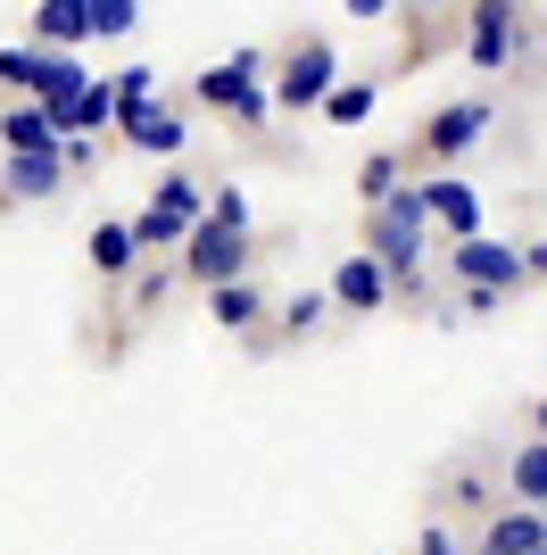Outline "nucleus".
<instances>
[{
    "label": "nucleus",
    "mask_w": 547,
    "mask_h": 555,
    "mask_svg": "<svg viewBox=\"0 0 547 555\" xmlns=\"http://www.w3.org/2000/svg\"><path fill=\"white\" fill-rule=\"evenodd\" d=\"M423 241H432L423 183H407L398 199H382V208H373V224H365V249L390 266V282H398V291H415V274H423Z\"/></svg>",
    "instance_id": "obj_1"
},
{
    "label": "nucleus",
    "mask_w": 547,
    "mask_h": 555,
    "mask_svg": "<svg viewBox=\"0 0 547 555\" xmlns=\"http://www.w3.org/2000/svg\"><path fill=\"white\" fill-rule=\"evenodd\" d=\"M266 75V50H232L225 67H200V83H191V100H207V108H225L232 125H266L274 92L257 83Z\"/></svg>",
    "instance_id": "obj_2"
},
{
    "label": "nucleus",
    "mask_w": 547,
    "mask_h": 555,
    "mask_svg": "<svg viewBox=\"0 0 547 555\" xmlns=\"http://www.w3.org/2000/svg\"><path fill=\"white\" fill-rule=\"evenodd\" d=\"M341 92V50L323 42V34H307V42H291V59L274 67V108H316Z\"/></svg>",
    "instance_id": "obj_3"
},
{
    "label": "nucleus",
    "mask_w": 547,
    "mask_h": 555,
    "mask_svg": "<svg viewBox=\"0 0 547 555\" xmlns=\"http://www.w3.org/2000/svg\"><path fill=\"white\" fill-rule=\"evenodd\" d=\"M250 257H257L250 232H232V224L207 216V224L191 232V249H182V274L200 282V291H225V282H250Z\"/></svg>",
    "instance_id": "obj_4"
},
{
    "label": "nucleus",
    "mask_w": 547,
    "mask_h": 555,
    "mask_svg": "<svg viewBox=\"0 0 547 555\" xmlns=\"http://www.w3.org/2000/svg\"><path fill=\"white\" fill-rule=\"evenodd\" d=\"M448 266H456V282H465V291H514V282H531V257L506 249V241H489V232L456 241Z\"/></svg>",
    "instance_id": "obj_5"
},
{
    "label": "nucleus",
    "mask_w": 547,
    "mask_h": 555,
    "mask_svg": "<svg viewBox=\"0 0 547 555\" xmlns=\"http://www.w3.org/2000/svg\"><path fill=\"white\" fill-rule=\"evenodd\" d=\"M390 299H398V282H390V266L373 249L332 266V307H341V315H373V307H390Z\"/></svg>",
    "instance_id": "obj_6"
},
{
    "label": "nucleus",
    "mask_w": 547,
    "mask_h": 555,
    "mask_svg": "<svg viewBox=\"0 0 547 555\" xmlns=\"http://www.w3.org/2000/svg\"><path fill=\"white\" fill-rule=\"evenodd\" d=\"M489 125H498V108H489V100H448V108H440L432 125H423V150H432V158L448 166V158H465V150H473V141L489 133Z\"/></svg>",
    "instance_id": "obj_7"
},
{
    "label": "nucleus",
    "mask_w": 547,
    "mask_h": 555,
    "mask_svg": "<svg viewBox=\"0 0 547 555\" xmlns=\"http://www.w3.org/2000/svg\"><path fill=\"white\" fill-rule=\"evenodd\" d=\"M465 59L481 75H498L514 59V0H473V25H465Z\"/></svg>",
    "instance_id": "obj_8"
},
{
    "label": "nucleus",
    "mask_w": 547,
    "mask_h": 555,
    "mask_svg": "<svg viewBox=\"0 0 547 555\" xmlns=\"http://www.w3.org/2000/svg\"><path fill=\"white\" fill-rule=\"evenodd\" d=\"M539 547H547V506H498L473 539V555H539Z\"/></svg>",
    "instance_id": "obj_9"
},
{
    "label": "nucleus",
    "mask_w": 547,
    "mask_h": 555,
    "mask_svg": "<svg viewBox=\"0 0 547 555\" xmlns=\"http://www.w3.org/2000/svg\"><path fill=\"white\" fill-rule=\"evenodd\" d=\"M423 208H432V224L448 232V241H473L481 232V191L465 183V175H432V183H423Z\"/></svg>",
    "instance_id": "obj_10"
},
{
    "label": "nucleus",
    "mask_w": 547,
    "mask_h": 555,
    "mask_svg": "<svg viewBox=\"0 0 547 555\" xmlns=\"http://www.w3.org/2000/svg\"><path fill=\"white\" fill-rule=\"evenodd\" d=\"M0 183H9V199H50V191L67 183V158L59 150H9Z\"/></svg>",
    "instance_id": "obj_11"
},
{
    "label": "nucleus",
    "mask_w": 547,
    "mask_h": 555,
    "mask_svg": "<svg viewBox=\"0 0 547 555\" xmlns=\"http://www.w3.org/2000/svg\"><path fill=\"white\" fill-rule=\"evenodd\" d=\"M34 42H42V50L100 42V34H91V0H42V9H34Z\"/></svg>",
    "instance_id": "obj_12"
},
{
    "label": "nucleus",
    "mask_w": 547,
    "mask_h": 555,
    "mask_svg": "<svg viewBox=\"0 0 547 555\" xmlns=\"http://www.w3.org/2000/svg\"><path fill=\"white\" fill-rule=\"evenodd\" d=\"M158 108H166V100H158V67H150V59L116 75V133H141Z\"/></svg>",
    "instance_id": "obj_13"
},
{
    "label": "nucleus",
    "mask_w": 547,
    "mask_h": 555,
    "mask_svg": "<svg viewBox=\"0 0 547 555\" xmlns=\"http://www.w3.org/2000/svg\"><path fill=\"white\" fill-rule=\"evenodd\" d=\"M59 125H50V108L42 100H9V108H0V150H59Z\"/></svg>",
    "instance_id": "obj_14"
},
{
    "label": "nucleus",
    "mask_w": 547,
    "mask_h": 555,
    "mask_svg": "<svg viewBox=\"0 0 547 555\" xmlns=\"http://www.w3.org/2000/svg\"><path fill=\"white\" fill-rule=\"evenodd\" d=\"M100 125H116V75H109V83L91 75L84 92H75L67 108H59V133H100Z\"/></svg>",
    "instance_id": "obj_15"
},
{
    "label": "nucleus",
    "mask_w": 547,
    "mask_h": 555,
    "mask_svg": "<svg viewBox=\"0 0 547 555\" xmlns=\"http://www.w3.org/2000/svg\"><path fill=\"white\" fill-rule=\"evenodd\" d=\"M506 498L514 506H547V440H523L506 456Z\"/></svg>",
    "instance_id": "obj_16"
},
{
    "label": "nucleus",
    "mask_w": 547,
    "mask_h": 555,
    "mask_svg": "<svg viewBox=\"0 0 547 555\" xmlns=\"http://www.w3.org/2000/svg\"><path fill=\"white\" fill-rule=\"evenodd\" d=\"M207 315L225 332H250L257 315H266V291H257V282H225V291H207Z\"/></svg>",
    "instance_id": "obj_17"
},
{
    "label": "nucleus",
    "mask_w": 547,
    "mask_h": 555,
    "mask_svg": "<svg viewBox=\"0 0 547 555\" xmlns=\"http://www.w3.org/2000/svg\"><path fill=\"white\" fill-rule=\"evenodd\" d=\"M133 257H141V232L133 224H91V266H100V274H133Z\"/></svg>",
    "instance_id": "obj_18"
},
{
    "label": "nucleus",
    "mask_w": 547,
    "mask_h": 555,
    "mask_svg": "<svg viewBox=\"0 0 547 555\" xmlns=\"http://www.w3.org/2000/svg\"><path fill=\"white\" fill-rule=\"evenodd\" d=\"M150 199H158L166 216H182V224H207V191L191 183V175H175V166L158 175V191H150Z\"/></svg>",
    "instance_id": "obj_19"
},
{
    "label": "nucleus",
    "mask_w": 547,
    "mask_h": 555,
    "mask_svg": "<svg viewBox=\"0 0 547 555\" xmlns=\"http://www.w3.org/2000/svg\"><path fill=\"white\" fill-rule=\"evenodd\" d=\"M42 75H50V50L42 42L0 50V83H9V92H42Z\"/></svg>",
    "instance_id": "obj_20"
},
{
    "label": "nucleus",
    "mask_w": 547,
    "mask_h": 555,
    "mask_svg": "<svg viewBox=\"0 0 547 555\" xmlns=\"http://www.w3.org/2000/svg\"><path fill=\"white\" fill-rule=\"evenodd\" d=\"M357 191L373 199V208H382V199H398V191H407V166H398V150H373V158L357 166Z\"/></svg>",
    "instance_id": "obj_21"
},
{
    "label": "nucleus",
    "mask_w": 547,
    "mask_h": 555,
    "mask_svg": "<svg viewBox=\"0 0 547 555\" xmlns=\"http://www.w3.org/2000/svg\"><path fill=\"white\" fill-rule=\"evenodd\" d=\"M133 232H141V249H191V232H200V224H182V216H166L158 199H150V208L133 216Z\"/></svg>",
    "instance_id": "obj_22"
},
{
    "label": "nucleus",
    "mask_w": 547,
    "mask_h": 555,
    "mask_svg": "<svg viewBox=\"0 0 547 555\" xmlns=\"http://www.w3.org/2000/svg\"><path fill=\"white\" fill-rule=\"evenodd\" d=\"M125 141H133L141 158H175V150H182V116H175V108H158L150 125H141V133H125Z\"/></svg>",
    "instance_id": "obj_23"
},
{
    "label": "nucleus",
    "mask_w": 547,
    "mask_h": 555,
    "mask_svg": "<svg viewBox=\"0 0 547 555\" xmlns=\"http://www.w3.org/2000/svg\"><path fill=\"white\" fill-rule=\"evenodd\" d=\"M323 315H332V291H298V299L282 307V332H291V340H307Z\"/></svg>",
    "instance_id": "obj_24"
},
{
    "label": "nucleus",
    "mask_w": 547,
    "mask_h": 555,
    "mask_svg": "<svg viewBox=\"0 0 547 555\" xmlns=\"http://www.w3.org/2000/svg\"><path fill=\"white\" fill-rule=\"evenodd\" d=\"M373 100H382L373 83H341V92L323 100V116H332V125H365V116H373Z\"/></svg>",
    "instance_id": "obj_25"
},
{
    "label": "nucleus",
    "mask_w": 547,
    "mask_h": 555,
    "mask_svg": "<svg viewBox=\"0 0 547 555\" xmlns=\"http://www.w3.org/2000/svg\"><path fill=\"white\" fill-rule=\"evenodd\" d=\"M133 17H141V0H91V34H100V42L133 34Z\"/></svg>",
    "instance_id": "obj_26"
},
{
    "label": "nucleus",
    "mask_w": 547,
    "mask_h": 555,
    "mask_svg": "<svg viewBox=\"0 0 547 555\" xmlns=\"http://www.w3.org/2000/svg\"><path fill=\"white\" fill-rule=\"evenodd\" d=\"M216 224H232V232H250V199H241V191H216Z\"/></svg>",
    "instance_id": "obj_27"
},
{
    "label": "nucleus",
    "mask_w": 547,
    "mask_h": 555,
    "mask_svg": "<svg viewBox=\"0 0 547 555\" xmlns=\"http://www.w3.org/2000/svg\"><path fill=\"white\" fill-rule=\"evenodd\" d=\"M59 158H67V175H84L100 150H91V133H67V141H59Z\"/></svg>",
    "instance_id": "obj_28"
},
{
    "label": "nucleus",
    "mask_w": 547,
    "mask_h": 555,
    "mask_svg": "<svg viewBox=\"0 0 547 555\" xmlns=\"http://www.w3.org/2000/svg\"><path fill=\"white\" fill-rule=\"evenodd\" d=\"M415 555H465V547H456V539H448V531H440V522H432V531L415 539Z\"/></svg>",
    "instance_id": "obj_29"
},
{
    "label": "nucleus",
    "mask_w": 547,
    "mask_h": 555,
    "mask_svg": "<svg viewBox=\"0 0 547 555\" xmlns=\"http://www.w3.org/2000/svg\"><path fill=\"white\" fill-rule=\"evenodd\" d=\"M348 17H390V0H348Z\"/></svg>",
    "instance_id": "obj_30"
},
{
    "label": "nucleus",
    "mask_w": 547,
    "mask_h": 555,
    "mask_svg": "<svg viewBox=\"0 0 547 555\" xmlns=\"http://www.w3.org/2000/svg\"><path fill=\"white\" fill-rule=\"evenodd\" d=\"M531 257V282H547V241H539V249H523Z\"/></svg>",
    "instance_id": "obj_31"
},
{
    "label": "nucleus",
    "mask_w": 547,
    "mask_h": 555,
    "mask_svg": "<svg viewBox=\"0 0 547 555\" xmlns=\"http://www.w3.org/2000/svg\"><path fill=\"white\" fill-rule=\"evenodd\" d=\"M539 440H547V398H539Z\"/></svg>",
    "instance_id": "obj_32"
},
{
    "label": "nucleus",
    "mask_w": 547,
    "mask_h": 555,
    "mask_svg": "<svg viewBox=\"0 0 547 555\" xmlns=\"http://www.w3.org/2000/svg\"><path fill=\"white\" fill-rule=\"evenodd\" d=\"M539 555H547V547H539Z\"/></svg>",
    "instance_id": "obj_33"
}]
</instances>
